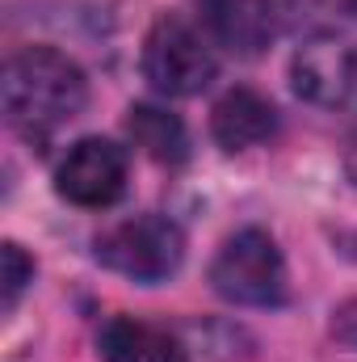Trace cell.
<instances>
[{"mask_svg": "<svg viewBox=\"0 0 357 362\" xmlns=\"http://www.w3.org/2000/svg\"><path fill=\"white\" fill-rule=\"evenodd\" d=\"M0 101L8 127L42 148L63 122H72L85 101H89V81L76 59H68L55 47H21L4 64L0 81Z\"/></svg>", "mask_w": 357, "mask_h": 362, "instance_id": "6da1fadb", "label": "cell"}, {"mask_svg": "<svg viewBox=\"0 0 357 362\" xmlns=\"http://www.w3.org/2000/svg\"><path fill=\"white\" fill-rule=\"evenodd\" d=\"M210 286L240 308H277L286 303V262L265 228H240L223 240L210 262Z\"/></svg>", "mask_w": 357, "mask_h": 362, "instance_id": "7a4b0ae2", "label": "cell"}, {"mask_svg": "<svg viewBox=\"0 0 357 362\" xmlns=\"http://www.w3.org/2000/svg\"><path fill=\"white\" fill-rule=\"evenodd\" d=\"M92 253L105 270L122 274V278L164 282L185 262V236L164 215H131V219L109 223L92 240Z\"/></svg>", "mask_w": 357, "mask_h": 362, "instance_id": "3957f363", "label": "cell"}, {"mask_svg": "<svg viewBox=\"0 0 357 362\" xmlns=\"http://www.w3.org/2000/svg\"><path fill=\"white\" fill-rule=\"evenodd\" d=\"M219 59L210 51V42L177 13H164L152 21L147 38H143V76L152 81V89L164 97H198L214 81Z\"/></svg>", "mask_w": 357, "mask_h": 362, "instance_id": "277c9868", "label": "cell"}, {"mask_svg": "<svg viewBox=\"0 0 357 362\" xmlns=\"http://www.w3.org/2000/svg\"><path fill=\"white\" fill-rule=\"evenodd\" d=\"M55 189L72 206H109L126 189V152L114 139L89 135L68 148L55 169Z\"/></svg>", "mask_w": 357, "mask_h": 362, "instance_id": "5b68a950", "label": "cell"}, {"mask_svg": "<svg viewBox=\"0 0 357 362\" xmlns=\"http://www.w3.org/2000/svg\"><path fill=\"white\" fill-rule=\"evenodd\" d=\"M290 85L311 105H341L357 85V51L337 34H311L290 59Z\"/></svg>", "mask_w": 357, "mask_h": 362, "instance_id": "8992f818", "label": "cell"}, {"mask_svg": "<svg viewBox=\"0 0 357 362\" xmlns=\"http://www.w3.org/2000/svg\"><path fill=\"white\" fill-rule=\"evenodd\" d=\"M97 354L105 362H185L189 346L177 329L135 316H109L97 333Z\"/></svg>", "mask_w": 357, "mask_h": 362, "instance_id": "52a82bcc", "label": "cell"}, {"mask_svg": "<svg viewBox=\"0 0 357 362\" xmlns=\"http://www.w3.org/2000/svg\"><path fill=\"white\" fill-rule=\"evenodd\" d=\"M277 131V110L257 89H227L210 110V135L227 152H248Z\"/></svg>", "mask_w": 357, "mask_h": 362, "instance_id": "ba28073f", "label": "cell"}, {"mask_svg": "<svg viewBox=\"0 0 357 362\" xmlns=\"http://www.w3.org/2000/svg\"><path fill=\"white\" fill-rule=\"evenodd\" d=\"M198 17L210 34V42L236 51V55H257L273 38L261 0H193Z\"/></svg>", "mask_w": 357, "mask_h": 362, "instance_id": "9c48e42d", "label": "cell"}, {"mask_svg": "<svg viewBox=\"0 0 357 362\" xmlns=\"http://www.w3.org/2000/svg\"><path fill=\"white\" fill-rule=\"evenodd\" d=\"M126 135L131 144L152 156L156 165H181L189 156V135H185V122L177 114L160 110V105H131L126 110Z\"/></svg>", "mask_w": 357, "mask_h": 362, "instance_id": "30bf717a", "label": "cell"}, {"mask_svg": "<svg viewBox=\"0 0 357 362\" xmlns=\"http://www.w3.org/2000/svg\"><path fill=\"white\" fill-rule=\"evenodd\" d=\"M0 262H4V312H13L17 308V299H21V291L34 282V262L25 257V249L17 245V240H4L0 245Z\"/></svg>", "mask_w": 357, "mask_h": 362, "instance_id": "8fae6325", "label": "cell"}, {"mask_svg": "<svg viewBox=\"0 0 357 362\" xmlns=\"http://www.w3.org/2000/svg\"><path fill=\"white\" fill-rule=\"evenodd\" d=\"M345 173H349V181L357 185V135L349 139V148H345Z\"/></svg>", "mask_w": 357, "mask_h": 362, "instance_id": "7c38bea8", "label": "cell"}, {"mask_svg": "<svg viewBox=\"0 0 357 362\" xmlns=\"http://www.w3.org/2000/svg\"><path fill=\"white\" fill-rule=\"evenodd\" d=\"M337 4H341V8H345L349 17H357V0H337Z\"/></svg>", "mask_w": 357, "mask_h": 362, "instance_id": "4fadbf2b", "label": "cell"}]
</instances>
